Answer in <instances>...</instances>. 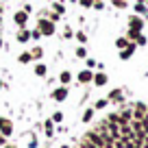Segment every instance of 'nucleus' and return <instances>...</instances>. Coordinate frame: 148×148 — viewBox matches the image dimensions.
<instances>
[{
    "mask_svg": "<svg viewBox=\"0 0 148 148\" xmlns=\"http://www.w3.org/2000/svg\"><path fill=\"white\" fill-rule=\"evenodd\" d=\"M39 33H42V35H52V33H55V26H52V22H46V20H42V22H39Z\"/></svg>",
    "mask_w": 148,
    "mask_h": 148,
    "instance_id": "1",
    "label": "nucleus"
},
{
    "mask_svg": "<svg viewBox=\"0 0 148 148\" xmlns=\"http://www.w3.org/2000/svg\"><path fill=\"white\" fill-rule=\"evenodd\" d=\"M26 20H28V13H26V11H18V13H15V24L24 26V24H26Z\"/></svg>",
    "mask_w": 148,
    "mask_h": 148,
    "instance_id": "2",
    "label": "nucleus"
},
{
    "mask_svg": "<svg viewBox=\"0 0 148 148\" xmlns=\"http://www.w3.org/2000/svg\"><path fill=\"white\" fill-rule=\"evenodd\" d=\"M129 24H131V31H137V33H139V28H142V24H144V22H142L139 18H131V20H129Z\"/></svg>",
    "mask_w": 148,
    "mask_h": 148,
    "instance_id": "3",
    "label": "nucleus"
},
{
    "mask_svg": "<svg viewBox=\"0 0 148 148\" xmlns=\"http://www.w3.org/2000/svg\"><path fill=\"white\" fill-rule=\"evenodd\" d=\"M65 96H68V89H65V87L57 89V92L52 94V98H55V100H65Z\"/></svg>",
    "mask_w": 148,
    "mask_h": 148,
    "instance_id": "4",
    "label": "nucleus"
},
{
    "mask_svg": "<svg viewBox=\"0 0 148 148\" xmlns=\"http://www.w3.org/2000/svg\"><path fill=\"white\" fill-rule=\"evenodd\" d=\"M28 39H31V33H28L26 28H22V31L18 33V42H22V44H24V42H28Z\"/></svg>",
    "mask_w": 148,
    "mask_h": 148,
    "instance_id": "5",
    "label": "nucleus"
},
{
    "mask_svg": "<svg viewBox=\"0 0 148 148\" xmlns=\"http://www.w3.org/2000/svg\"><path fill=\"white\" fill-rule=\"evenodd\" d=\"M135 116H137L139 120H142V118H146V107H144L142 102H139V105L135 107Z\"/></svg>",
    "mask_w": 148,
    "mask_h": 148,
    "instance_id": "6",
    "label": "nucleus"
},
{
    "mask_svg": "<svg viewBox=\"0 0 148 148\" xmlns=\"http://www.w3.org/2000/svg\"><path fill=\"white\" fill-rule=\"evenodd\" d=\"M94 76H92V72H89V70H85V72H81L79 74V81L81 83H87V81H92Z\"/></svg>",
    "mask_w": 148,
    "mask_h": 148,
    "instance_id": "7",
    "label": "nucleus"
},
{
    "mask_svg": "<svg viewBox=\"0 0 148 148\" xmlns=\"http://www.w3.org/2000/svg\"><path fill=\"white\" fill-rule=\"evenodd\" d=\"M133 52H135V46H133V44H129V46H126L124 50H122V59H129V57L133 55Z\"/></svg>",
    "mask_w": 148,
    "mask_h": 148,
    "instance_id": "8",
    "label": "nucleus"
},
{
    "mask_svg": "<svg viewBox=\"0 0 148 148\" xmlns=\"http://www.w3.org/2000/svg\"><path fill=\"white\" fill-rule=\"evenodd\" d=\"M0 131H2V133H5V135H9L11 131H13V126H11V122H9V120H5V124L0 126Z\"/></svg>",
    "mask_w": 148,
    "mask_h": 148,
    "instance_id": "9",
    "label": "nucleus"
},
{
    "mask_svg": "<svg viewBox=\"0 0 148 148\" xmlns=\"http://www.w3.org/2000/svg\"><path fill=\"white\" fill-rule=\"evenodd\" d=\"M94 81H96V85H105V83H107V76H105V74H96V76H94Z\"/></svg>",
    "mask_w": 148,
    "mask_h": 148,
    "instance_id": "10",
    "label": "nucleus"
},
{
    "mask_svg": "<svg viewBox=\"0 0 148 148\" xmlns=\"http://www.w3.org/2000/svg\"><path fill=\"white\" fill-rule=\"evenodd\" d=\"M35 74H37V76H44V74H46V65H44V63H39V65L35 68Z\"/></svg>",
    "mask_w": 148,
    "mask_h": 148,
    "instance_id": "11",
    "label": "nucleus"
},
{
    "mask_svg": "<svg viewBox=\"0 0 148 148\" xmlns=\"http://www.w3.org/2000/svg\"><path fill=\"white\" fill-rule=\"evenodd\" d=\"M31 59H33L31 52H22V55H20V63H28Z\"/></svg>",
    "mask_w": 148,
    "mask_h": 148,
    "instance_id": "12",
    "label": "nucleus"
},
{
    "mask_svg": "<svg viewBox=\"0 0 148 148\" xmlns=\"http://www.w3.org/2000/svg\"><path fill=\"white\" fill-rule=\"evenodd\" d=\"M116 46H118V48H126V46H129V42L122 37V39H118V42H116Z\"/></svg>",
    "mask_w": 148,
    "mask_h": 148,
    "instance_id": "13",
    "label": "nucleus"
},
{
    "mask_svg": "<svg viewBox=\"0 0 148 148\" xmlns=\"http://www.w3.org/2000/svg\"><path fill=\"white\" fill-rule=\"evenodd\" d=\"M68 81H70V72H63L61 74V83H68Z\"/></svg>",
    "mask_w": 148,
    "mask_h": 148,
    "instance_id": "14",
    "label": "nucleus"
},
{
    "mask_svg": "<svg viewBox=\"0 0 148 148\" xmlns=\"http://www.w3.org/2000/svg\"><path fill=\"white\" fill-rule=\"evenodd\" d=\"M116 7H118V9H124L126 2H124V0H116Z\"/></svg>",
    "mask_w": 148,
    "mask_h": 148,
    "instance_id": "15",
    "label": "nucleus"
},
{
    "mask_svg": "<svg viewBox=\"0 0 148 148\" xmlns=\"http://www.w3.org/2000/svg\"><path fill=\"white\" fill-rule=\"evenodd\" d=\"M129 37H131V39H137L139 33H137V31H129Z\"/></svg>",
    "mask_w": 148,
    "mask_h": 148,
    "instance_id": "16",
    "label": "nucleus"
},
{
    "mask_svg": "<svg viewBox=\"0 0 148 148\" xmlns=\"http://www.w3.org/2000/svg\"><path fill=\"white\" fill-rule=\"evenodd\" d=\"M39 55H42V48H35V50H33V55H31V57H39Z\"/></svg>",
    "mask_w": 148,
    "mask_h": 148,
    "instance_id": "17",
    "label": "nucleus"
},
{
    "mask_svg": "<svg viewBox=\"0 0 148 148\" xmlns=\"http://www.w3.org/2000/svg\"><path fill=\"white\" fill-rule=\"evenodd\" d=\"M135 9H137V11H139V13H144V9H146V7H144V2H139V5H137V7H135Z\"/></svg>",
    "mask_w": 148,
    "mask_h": 148,
    "instance_id": "18",
    "label": "nucleus"
},
{
    "mask_svg": "<svg viewBox=\"0 0 148 148\" xmlns=\"http://www.w3.org/2000/svg\"><path fill=\"white\" fill-rule=\"evenodd\" d=\"M81 5L83 7H92V0H81Z\"/></svg>",
    "mask_w": 148,
    "mask_h": 148,
    "instance_id": "19",
    "label": "nucleus"
},
{
    "mask_svg": "<svg viewBox=\"0 0 148 148\" xmlns=\"http://www.w3.org/2000/svg\"><path fill=\"white\" fill-rule=\"evenodd\" d=\"M2 124H5V118H0V126H2Z\"/></svg>",
    "mask_w": 148,
    "mask_h": 148,
    "instance_id": "20",
    "label": "nucleus"
},
{
    "mask_svg": "<svg viewBox=\"0 0 148 148\" xmlns=\"http://www.w3.org/2000/svg\"><path fill=\"white\" fill-rule=\"evenodd\" d=\"M7 148H13V146H7Z\"/></svg>",
    "mask_w": 148,
    "mask_h": 148,
    "instance_id": "21",
    "label": "nucleus"
},
{
    "mask_svg": "<svg viewBox=\"0 0 148 148\" xmlns=\"http://www.w3.org/2000/svg\"><path fill=\"white\" fill-rule=\"evenodd\" d=\"M63 148H65V146H63Z\"/></svg>",
    "mask_w": 148,
    "mask_h": 148,
    "instance_id": "22",
    "label": "nucleus"
}]
</instances>
